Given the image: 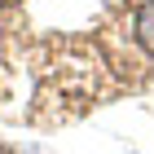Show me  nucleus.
<instances>
[{"mask_svg": "<svg viewBox=\"0 0 154 154\" xmlns=\"http://www.w3.org/2000/svg\"><path fill=\"white\" fill-rule=\"evenodd\" d=\"M137 35H141V40H145V48L154 53V0L137 9Z\"/></svg>", "mask_w": 154, "mask_h": 154, "instance_id": "f257e3e1", "label": "nucleus"}]
</instances>
